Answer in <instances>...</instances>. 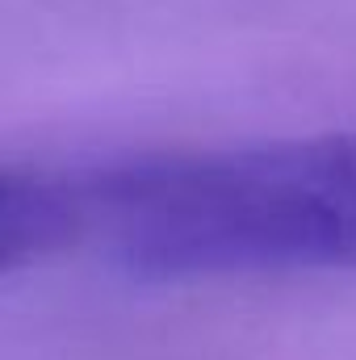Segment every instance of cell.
<instances>
[{
    "instance_id": "cell-1",
    "label": "cell",
    "mask_w": 356,
    "mask_h": 360,
    "mask_svg": "<svg viewBox=\"0 0 356 360\" xmlns=\"http://www.w3.org/2000/svg\"><path fill=\"white\" fill-rule=\"evenodd\" d=\"M80 243L151 281L356 272V130L84 168H4V272Z\"/></svg>"
}]
</instances>
